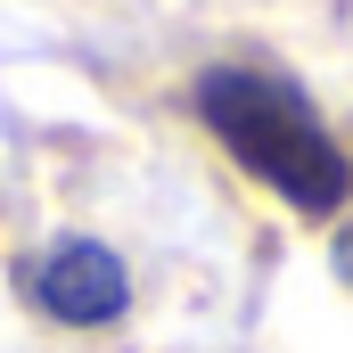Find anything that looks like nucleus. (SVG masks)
I'll use <instances>...</instances> for the list:
<instances>
[{"mask_svg":"<svg viewBox=\"0 0 353 353\" xmlns=\"http://www.w3.org/2000/svg\"><path fill=\"white\" fill-rule=\"evenodd\" d=\"M197 115L205 132L230 148L239 173H255L271 197H288L296 214H337L353 197V157L337 132L321 123L312 90L279 66H205L197 74Z\"/></svg>","mask_w":353,"mask_h":353,"instance_id":"nucleus-1","label":"nucleus"},{"mask_svg":"<svg viewBox=\"0 0 353 353\" xmlns=\"http://www.w3.org/2000/svg\"><path fill=\"white\" fill-rule=\"evenodd\" d=\"M25 296L50 321H66V329H107L132 304V271H123L115 247H99V239H58V247H41L25 263Z\"/></svg>","mask_w":353,"mask_h":353,"instance_id":"nucleus-2","label":"nucleus"},{"mask_svg":"<svg viewBox=\"0 0 353 353\" xmlns=\"http://www.w3.org/2000/svg\"><path fill=\"white\" fill-rule=\"evenodd\" d=\"M329 263H337V279H345V288H353V222H345V230H337V247H329Z\"/></svg>","mask_w":353,"mask_h":353,"instance_id":"nucleus-3","label":"nucleus"}]
</instances>
